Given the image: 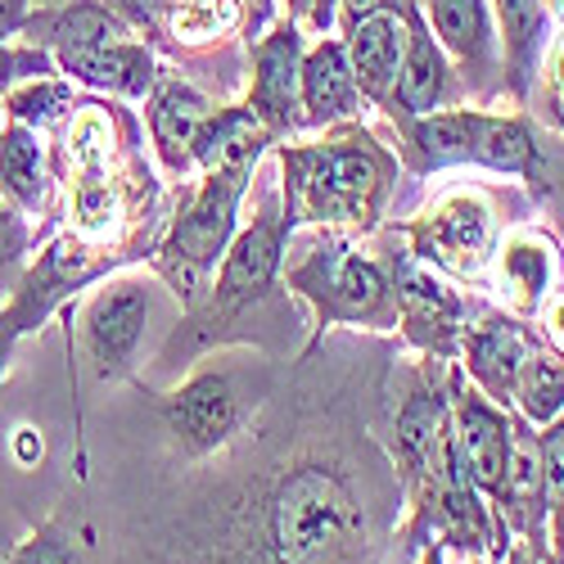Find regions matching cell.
Segmentation results:
<instances>
[{
  "label": "cell",
  "instance_id": "f1b7e54d",
  "mask_svg": "<svg viewBox=\"0 0 564 564\" xmlns=\"http://www.w3.org/2000/svg\"><path fill=\"white\" fill-rule=\"evenodd\" d=\"M14 564H73V555H68V551H64L59 542H51V538H41V542L23 546Z\"/></svg>",
  "mask_w": 564,
  "mask_h": 564
},
{
  "label": "cell",
  "instance_id": "4316f807",
  "mask_svg": "<svg viewBox=\"0 0 564 564\" xmlns=\"http://www.w3.org/2000/svg\"><path fill=\"white\" fill-rule=\"evenodd\" d=\"M118 36H122V28H118L105 10H96V6H82V10H73V14L59 19V45H64V51H90V45H113Z\"/></svg>",
  "mask_w": 564,
  "mask_h": 564
},
{
  "label": "cell",
  "instance_id": "30bf717a",
  "mask_svg": "<svg viewBox=\"0 0 564 564\" xmlns=\"http://www.w3.org/2000/svg\"><path fill=\"white\" fill-rule=\"evenodd\" d=\"M275 262H280V230L275 226L245 230L235 253L221 267V285H217L221 303H240V299H253L258 290H267L275 275Z\"/></svg>",
  "mask_w": 564,
  "mask_h": 564
},
{
  "label": "cell",
  "instance_id": "d590c367",
  "mask_svg": "<svg viewBox=\"0 0 564 564\" xmlns=\"http://www.w3.org/2000/svg\"><path fill=\"white\" fill-rule=\"evenodd\" d=\"M510 564H538V560H533L529 551H514V555H510Z\"/></svg>",
  "mask_w": 564,
  "mask_h": 564
},
{
  "label": "cell",
  "instance_id": "6da1fadb",
  "mask_svg": "<svg viewBox=\"0 0 564 564\" xmlns=\"http://www.w3.org/2000/svg\"><path fill=\"white\" fill-rule=\"evenodd\" d=\"M267 538L271 564H361L366 510L335 469L307 465L280 484Z\"/></svg>",
  "mask_w": 564,
  "mask_h": 564
},
{
  "label": "cell",
  "instance_id": "83f0119b",
  "mask_svg": "<svg viewBox=\"0 0 564 564\" xmlns=\"http://www.w3.org/2000/svg\"><path fill=\"white\" fill-rule=\"evenodd\" d=\"M501 19L510 32V45L524 55L542 28V0H501Z\"/></svg>",
  "mask_w": 564,
  "mask_h": 564
},
{
  "label": "cell",
  "instance_id": "7a4b0ae2",
  "mask_svg": "<svg viewBox=\"0 0 564 564\" xmlns=\"http://www.w3.org/2000/svg\"><path fill=\"white\" fill-rule=\"evenodd\" d=\"M299 167V199L312 217H366L384 181L380 159L357 145L307 154Z\"/></svg>",
  "mask_w": 564,
  "mask_h": 564
},
{
  "label": "cell",
  "instance_id": "f35d334b",
  "mask_svg": "<svg viewBox=\"0 0 564 564\" xmlns=\"http://www.w3.org/2000/svg\"><path fill=\"white\" fill-rule=\"evenodd\" d=\"M560 10H564V0H560Z\"/></svg>",
  "mask_w": 564,
  "mask_h": 564
},
{
  "label": "cell",
  "instance_id": "5b68a950",
  "mask_svg": "<svg viewBox=\"0 0 564 564\" xmlns=\"http://www.w3.org/2000/svg\"><path fill=\"white\" fill-rule=\"evenodd\" d=\"M456 447H460V469L469 475V484H479L497 497L501 479H506V456H510V425L506 420L492 406H484L479 398H460Z\"/></svg>",
  "mask_w": 564,
  "mask_h": 564
},
{
  "label": "cell",
  "instance_id": "4fadbf2b",
  "mask_svg": "<svg viewBox=\"0 0 564 564\" xmlns=\"http://www.w3.org/2000/svg\"><path fill=\"white\" fill-rule=\"evenodd\" d=\"M64 64L100 86H118V90H145L150 86V55L135 51V45H90V51H64Z\"/></svg>",
  "mask_w": 564,
  "mask_h": 564
},
{
  "label": "cell",
  "instance_id": "3957f363",
  "mask_svg": "<svg viewBox=\"0 0 564 564\" xmlns=\"http://www.w3.org/2000/svg\"><path fill=\"white\" fill-rule=\"evenodd\" d=\"M245 172H249V163L217 167L213 181L204 185V195L195 199V208L181 217L167 253L185 267V275H195V271L217 262L226 235H230V221H235V199H240V191H245Z\"/></svg>",
  "mask_w": 564,
  "mask_h": 564
},
{
  "label": "cell",
  "instance_id": "74e56055",
  "mask_svg": "<svg viewBox=\"0 0 564 564\" xmlns=\"http://www.w3.org/2000/svg\"><path fill=\"white\" fill-rule=\"evenodd\" d=\"M0 370H6V361H0Z\"/></svg>",
  "mask_w": 564,
  "mask_h": 564
},
{
  "label": "cell",
  "instance_id": "484cf974",
  "mask_svg": "<svg viewBox=\"0 0 564 564\" xmlns=\"http://www.w3.org/2000/svg\"><path fill=\"white\" fill-rule=\"evenodd\" d=\"M0 181L19 199H36V145L23 131H10L0 140Z\"/></svg>",
  "mask_w": 564,
  "mask_h": 564
},
{
  "label": "cell",
  "instance_id": "44dd1931",
  "mask_svg": "<svg viewBox=\"0 0 564 564\" xmlns=\"http://www.w3.org/2000/svg\"><path fill=\"white\" fill-rule=\"evenodd\" d=\"M398 100L406 113H430L438 100H443V82H447V68H443V55L434 51L430 36H415L411 51H406V64L398 68Z\"/></svg>",
  "mask_w": 564,
  "mask_h": 564
},
{
  "label": "cell",
  "instance_id": "603a6c76",
  "mask_svg": "<svg viewBox=\"0 0 564 564\" xmlns=\"http://www.w3.org/2000/svg\"><path fill=\"white\" fill-rule=\"evenodd\" d=\"M434 23L447 36L452 51H460L465 59L469 55H484V45H488V19H484L479 0H434Z\"/></svg>",
  "mask_w": 564,
  "mask_h": 564
},
{
  "label": "cell",
  "instance_id": "d6986e66",
  "mask_svg": "<svg viewBox=\"0 0 564 564\" xmlns=\"http://www.w3.org/2000/svg\"><path fill=\"white\" fill-rule=\"evenodd\" d=\"M204 122H208V105L195 96V90H185V86L163 90V100L154 109V135L172 163H185V150L195 145Z\"/></svg>",
  "mask_w": 564,
  "mask_h": 564
},
{
  "label": "cell",
  "instance_id": "8d00e7d4",
  "mask_svg": "<svg viewBox=\"0 0 564 564\" xmlns=\"http://www.w3.org/2000/svg\"><path fill=\"white\" fill-rule=\"evenodd\" d=\"M546 564H564V555H560V551H551V555H546Z\"/></svg>",
  "mask_w": 564,
  "mask_h": 564
},
{
  "label": "cell",
  "instance_id": "9a60e30c",
  "mask_svg": "<svg viewBox=\"0 0 564 564\" xmlns=\"http://www.w3.org/2000/svg\"><path fill=\"white\" fill-rule=\"evenodd\" d=\"M303 100H307V113L316 122L335 118L352 105V68H348L339 45H321V51L303 64Z\"/></svg>",
  "mask_w": 564,
  "mask_h": 564
},
{
  "label": "cell",
  "instance_id": "1f68e13d",
  "mask_svg": "<svg viewBox=\"0 0 564 564\" xmlns=\"http://www.w3.org/2000/svg\"><path fill=\"white\" fill-rule=\"evenodd\" d=\"M551 109H555V118L564 122V55H560V64H555V82H551Z\"/></svg>",
  "mask_w": 564,
  "mask_h": 564
},
{
  "label": "cell",
  "instance_id": "9c48e42d",
  "mask_svg": "<svg viewBox=\"0 0 564 564\" xmlns=\"http://www.w3.org/2000/svg\"><path fill=\"white\" fill-rule=\"evenodd\" d=\"M430 240H434V253L447 267L479 271V262L488 253V240H492L488 208L479 199H452V204H443L434 226H430Z\"/></svg>",
  "mask_w": 564,
  "mask_h": 564
},
{
  "label": "cell",
  "instance_id": "7c38bea8",
  "mask_svg": "<svg viewBox=\"0 0 564 564\" xmlns=\"http://www.w3.org/2000/svg\"><path fill=\"white\" fill-rule=\"evenodd\" d=\"M402 64V23L389 14H375L352 32V77L361 82V90L380 96L393 82Z\"/></svg>",
  "mask_w": 564,
  "mask_h": 564
},
{
  "label": "cell",
  "instance_id": "d4e9b609",
  "mask_svg": "<svg viewBox=\"0 0 564 564\" xmlns=\"http://www.w3.org/2000/svg\"><path fill=\"white\" fill-rule=\"evenodd\" d=\"M542 438V488H546V520H551V542L564 555V411L551 420Z\"/></svg>",
  "mask_w": 564,
  "mask_h": 564
},
{
  "label": "cell",
  "instance_id": "5bb4252c",
  "mask_svg": "<svg viewBox=\"0 0 564 564\" xmlns=\"http://www.w3.org/2000/svg\"><path fill=\"white\" fill-rule=\"evenodd\" d=\"M533 154H538L533 135L520 122L469 113V159H479L488 167H501V172H529Z\"/></svg>",
  "mask_w": 564,
  "mask_h": 564
},
{
  "label": "cell",
  "instance_id": "8992f818",
  "mask_svg": "<svg viewBox=\"0 0 564 564\" xmlns=\"http://www.w3.org/2000/svg\"><path fill=\"white\" fill-rule=\"evenodd\" d=\"M299 280L316 285L312 294H321V303H330V312H344V316H366L384 303V275L352 253L316 258Z\"/></svg>",
  "mask_w": 564,
  "mask_h": 564
},
{
  "label": "cell",
  "instance_id": "f546056e",
  "mask_svg": "<svg viewBox=\"0 0 564 564\" xmlns=\"http://www.w3.org/2000/svg\"><path fill=\"white\" fill-rule=\"evenodd\" d=\"M19 245H23V230H19L14 213L0 208V258H14V253H19Z\"/></svg>",
  "mask_w": 564,
  "mask_h": 564
},
{
  "label": "cell",
  "instance_id": "7402d4cb",
  "mask_svg": "<svg viewBox=\"0 0 564 564\" xmlns=\"http://www.w3.org/2000/svg\"><path fill=\"white\" fill-rule=\"evenodd\" d=\"M398 438H402V452L415 469H434V460L447 456L443 452V443H447L443 438V406L430 393H415L398 420Z\"/></svg>",
  "mask_w": 564,
  "mask_h": 564
},
{
  "label": "cell",
  "instance_id": "2e32d148",
  "mask_svg": "<svg viewBox=\"0 0 564 564\" xmlns=\"http://www.w3.org/2000/svg\"><path fill=\"white\" fill-rule=\"evenodd\" d=\"M551 271H555V253L546 240H538V235H520V240H510L501 253V285L524 307H538L546 299Z\"/></svg>",
  "mask_w": 564,
  "mask_h": 564
},
{
  "label": "cell",
  "instance_id": "8fae6325",
  "mask_svg": "<svg viewBox=\"0 0 564 564\" xmlns=\"http://www.w3.org/2000/svg\"><path fill=\"white\" fill-rule=\"evenodd\" d=\"M294 59H299V36L275 32L258 51V82H253V109L285 127L294 118Z\"/></svg>",
  "mask_w": 564,
  "mask_h": 564
},
{
  "label": "cell",
  "instance_id": "52a82bcc",
  "mask_svg": "<svg viewBox=\"0 0 564 564\" xmlns=\"http://www.w3.org/2000/svg\"><path fill=\"white\" fill-rule=\"evenodd\" d=\"M145 312H150V299L140 285H113L109 294L96 299V307H90V348L105 361V370L131 357Z\"/></svg>",
  "mask_w": 564,
  "mask_h": 564
},
{
  "label": "cell",
  "instance_id": "d6a6232c",
  "mask_svg": "<svg viewBox=\"0 0 564 564\" xmlns=\"http://www.w3.org/2000/svg\"><path fill=\"white\" fill-rule=\"evenodd\" d=\"M19 23V0H0V36Z\"/></svg>",
  "mask_w": 564,
  "mask_h": 564
},
{
  "label": "cell",
  "instance_id": "e0dca14e",
  "mask_svg": "<svg viewBox=\"0 0 564 564\" xmlns=\"http://www.w3.org/2000/svg\"><path fill=\"white\" fill-rule=\"evenodd\" d=\"M262 145V131L253 122V113L230 109L217 122H204L195 135V154L217 172V167H235V163H249Z\"/></svg>",
  "mask_w": 564,
  "mask_h": 564
},
{
  "label": "cell",
  "instance_id": "836d02e7",
  "mask_svg": "<svg viewBox=\"0 0 564 564\" xmlns=\"http://www.w3.org/2000/svg\"><path fill=\"white\" fill-rule=\"evenodd\" d=\"M19 456L23 460H36L41 456V438H32V430H19Z\"/></svg>",
  "mask_w": 564,
  "mask_h": 564
},
{
  "label": "cell",
  "instance_id": "4dcf8cb0",
  "mask_svg": "<svg viewBox=\"0 0 564 564\" xmlns=\"http://www.w3.org/2000/svg\"><path fill=\"white\" fill-rule=\"evenodd\" d=\"M546 339L564 352V294H555L551 307H546Z\"/></svg>",
  "mask_w": 564,
  "mask_h": 564
},
{
  "label": "cell",
  "instance_id": "ffe728a7",
  "mask_svg": "<svg viewBox=\"0 0 564 564\" xmlns=\"http://www.w3.org/2000/svg\"><path fill=\"white\" fill-rule=\"evenodd\" d=\"M524 357H529V344L520 339V330H510V325H488V330L469 344V366H475V375L497 398L510 393L514 370H520Z\"/></svg>",
  "mask_w": 564,
  "mask_h": 564
},
{
  "label": "cell",
  "instance_id": "e575fe53",
  "mask_svg": "<svg viewBox=\"0 0 564 564\" xmlns=\"http://www.w3.org/2000/svg\"><path fill=\"white\" fill-rule=\"evenodd\" d=\"M384 6V0H348V10L361 19V14H375V10H380Z\"/></svg>",
  "mask_w": 564,
  "mask_h": 564
},
{
  "label": "cell",
  "instance_id": "ba28073f",
  "mask_svg": "<svg viewBox=\"0 0 564 564\" xmlns=\"http://www.w3.org/2000/svg\"><path fill=\"white\" fill-rule=\"evenodd\" d=\"M172 425L191 447H217L235 430V398L221 375H204L172 402Z\"/></svg>",
  "mask_w": 564,
  "mask_h": 564
},
{
  "label": "cell",
  "instance_id": "cb8c5ba5",
  "mask_svg": "<svg viewBox=\"0 0 564 564\" xmlns=\"http://www.w3.org/2000/svg\"><path fill=\"white\" fill-rule=\"evenodd\" d=\"M140 10L167 14L172 28L185 32V36L221 32V28L235 23V0H140Z\"/></svg>",
  "mask_w": 564,
  "mask_h": 564
},
{
  "label": "cell",
  "instance_id": "277c9868",
  "mask_svg": "<svg viewBox=\"0 0 564 564\" xmlns=\"http://www.w3.org/2000/svg\"><path fill=\"white\" fill-rule=\"evenodd\" d=\"M497 501L506 506V520L529 533V542H542L546 520V488H542V438L529 425L510 430V456H506V479Z\"/></svg>",
  "mask_w": 564,
  "mask_h": 564
},
{
  "label": "cell",
  "instance_id": "ac0fdd59",
  "mask_svg": "<svg viewBox=\"0 0 564 564\" xmlns=\"http://www.w3.org/2000/svg\"><path fill=\"white\" fill-rule=\"evenodd\" d=\"M510 393L520 398V406L542 420V425H551V420L564 411V361L551 357V352H529L520 361V370H514V384Z\"/></svg>",
  "mask_w": 564,
  "mask_h": 564
}]
</instances>
